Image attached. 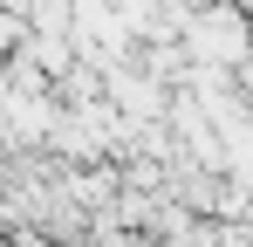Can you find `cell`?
Returning a JSON list of instances; mask_svg holds the SVG:
<instances>
[{
	"label": "cell",
	"instance_id": "6da1fadb",
	"mask_svg": "<svg viewBox=\"0 0 253 247\" xmlns=\"http://www.w3.org/2000/svg\"><path fill=\"white\" fill-rule=\"evenodd\" d=\"M185 55H192V69H226V76H233L253 55V14L233 7V0L199 7V14L185 21Z\"/></svg>",
	"mask_w": 253,
	"mask_h": 247
},
{
	"label": "cell",
	"instance_id": "7a4b0ae2",
	"mask_svg": "<svg viewBox=\"0 0 253 247\" xmlns=\"http://www.w3.org/2000/svg\"><path fill=\"white\" fill-rule=\"evenodd\" d=\"M233 7H247V14H253V0H233Z\"/></svg>",
	"mask_w": 253,
	"mask_h": 247
}]
</instances>
